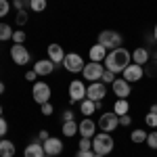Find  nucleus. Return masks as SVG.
Returning <instances> with one entry per match:
<instances>
[{"label": "nucleus", "mask_w": 157, "mask_h": 157, "mask_svg": "<svg viewBox=\"0 0 157 157\" xmlns=\"http://www.w3.org/2000/svg\"><path fill=\"white\" fill-rule=\"evenodd\" d=\"M2 92H4V84L0 82V94H2Z\"/></svg>", "instance_id": "a18cd8bd"}, {"label": "nucleus", "mask_w": 157, "mask_h": 157, "mask_svg": "<svg viewBox=\"0 0 157 157\" xmlns=\"http://www.w3.org/2000/svg\"><path fill=\"white\" fill-rule=\"evenodd\" d=\"M105 97H107V86L103 82H90L86 86V98H90L94 103H101Z\"/></svg>", "instance_id": "1a4fd4ad"}, {"label": "nucleus", "mask_w": 157, "mask_h": 157, "mask_svg": "<svg viewBox=\"0 0 157 157\" xmlns=\"http://www.w3.org/2000/svg\"><path fill=\"white\" fill-rule=\"evenodd\" d=\"M21 2H29V0H21Z\"/></svg>", "instance_id": "09e8293b"}, {"label": "nucleus", "mask_w": 157, "mask_h": 157, "mask_svg": "<svg viewBox=\"0 0 157 157\" xmlns=\"http://www.w3.org/2000/svg\"><path fill=\"white\" fill-rule=\"evenodd\" d=\"M23 4H25V2H21V0H13V6H15L17 11H25V9H23Z\"/></svg>", "instance_id": "79ce46f5"}, {"label": "nucleus", "mask_w": 157, "mask_h": 157, "mask_svg": "<svg viewBox=\"0 0 157 157\" xmlns=\"http://www.w3.org/2000/svg\"><path fill=\"white\" fill-rule=\"evenodd\" d=\"M130 63H132V52H128L124 46L109 50L105 61H103L105 69H109V71H113V73H124V69H126Z\"/></svg>", "instance_id": "f257e3e1"}, {"label": "nucleus", "mask_w": 157, "mask_h": 157, "mask_svg": "<svg viewBox=\"0 0 157 157\" xmlns=\"http://www.w3.org/2000/svg\"><path fill=\"white\" fill-rule=\"evenodd\" d=\"M80 149H82V151H90V149H92V138H80Z\"/></svg>", "instance_id": "72a5a7b5"}, {"label": "nucleus", "mask_w": 157, "mask_h": 157, "mask_svg": "<svg viewBox=\"0 0 157 157\" xmlns=\"http://www.w3.org/2000/svg\"><path fill=\"white\" fill-rule=\"evenodd\" d=\"M78 130H80V124L75 120L63 121V126H61V132H63V136H67V138H73V136L78 134Z\"/></svg>", "instance_id": "412c9836"}, {"label": "nucleus", "mask_w": 157, "mask_h": 157, "mask_svg": "<svg viewBox=\"0 0 157 157\" xmlns=\"http://www.w3.org/2000/svg\"><path fill=\"white\" fill-rule=\"evenodd\" d=\"M94 155V151L90 149V151H82V149H78V153H75V157H92Z\"/></svg>", "instance_id": "ea45409f"}, {"label": "nucleus", "mask_w": 157, "mask_h": 157, "mask_svg": "<svg viewBox=\"0 0 157 157\" xmlns=\"http://www.w3.org/2000/svg\"><path fill=\"white\" fill-rule=\"evenodd\" d=\"M98 44H103L107 50H113V48H120L121 44H124V38L115 29H103L98 34Z\"/></svg>", "instance_id": "7ed1b4c3"}, {"label": "nucleus", "mask_w": 157, "mask_h": 157, "mask_svg": "<svg viewBox=\"0 0 157 157\" xmlns=\"http://www.w3.org/2000/svg\"><path fill=\"white\" fill-rule=\"evenodd\" d=\"M145 124L149 126V128H153V130H157V113H147L145 115Z\"/></svg>", "instance_id": "cd10ccee"}, {"label": "nucleus", "mask_w": 157, "mask_h": 157, "mask_svg": "<svg viewBox=\"0 0 157 157\" xmlns=\"http://www.w3.org/2000/svg\"><path fill=\"white\" fill-rule=\"evenodd\" d=\"M113 80H115V73L109 71V69H105L103 78H101V82H103V84H113Z\"/></svg>", "instance_id": "473e14b6"}, {"label": "nucleus", "mask_w": 157, "mask_h": 157, "mask_svg": "<svg viewBox=\"0 0 157 157\" xmlns=\"http://www.w3.org/2000/svg\"><path fill=\"white\" fill-rule=\"evenodd\" d=\"M15 21H17V25H25V23H27V13H25V11H17Z\"/></svg>", "instance_id": "f704fd0d"}, {"label": "nucleus", "mask_w": 157, "mask_h": 157, "mask_svg": "<svg viewBox=\"0 0 157 157\" xmlns=\"http://www.w3.org/2000/svg\"><path fill=\"white\" fill-rule=\"evenodd\" d=\"M15 153H17L15 143L9 140V138H2L0 140V157H15Z\"/></svg>", "instance_id": "aec40b11"}, {"label": "nucleus", "mask_w": 157, "mask_h": 157, "mask_svg": "<svg viewBox=\"0 0 157 157\" xmlns=\"http://www.w3.org/2000/svg\"><path fill=\"white\" fill-rule=\"evenodd\" d=\"M147 147L153 149V151H157V130L149 132V136H147Z\"/></svg>", "instance_id": "c85d7f7f"}, {"label": "nucleus", "mask_w": 157, "mask_h": 157, "mask_svg": "<svg viewBox=\"0 0 157 157\" xmlns=\"http://www.w3.org/2000/svg\"><path fill=\"white\" fill-rule=\"evenodd\" d=\"M111 90H113V94H115L117 98H128L130 92H132V84L126 82L124 78H115L113 84H111Z\"/></svg>", "instance_id": "9b49d317"}, {"label": "nucleus", "mask_w": 157, "mask_h": 157, "mask_svg": "<svg viewBox=\"0 0 157 157\" xmlns=\"http://www.w3.org/2000/svg\"><path fill=\"white\" fill-rule=\"evenodd\" d=\"M42 147H44V153L50 157H57L63 153V140L61 138H55V136H50V138H46L44 143H42Z\"/></svg>", "instance_id": "ddd939ff"}, {"label": "nucleus", "mask_w": 157, "mask_h": 157, "mask_svg": "<svg viewBox=\"0 0 157 157\" xmlns=\"http://www.w3.org/2000/svg\"><path fill=\"white\" fill-rule=\"evenodd\" d=\"M103 73H105V65L103 63H94V61L86 63L84 69H82V75H84V80H88V82H101Z\"/></svg>", "instance_id": "423d86ee"}, {"label": "nucleus", "mask_w": 157, "mask_h": 157, "mask_svg": "<svg viewBox=\"0 0 157 157\" xmlns=\"http://www.w3.org/2000/svg\"><path fill=\"white\" fill-rule=\"evenodd\" d=\"M50 94H52V90H50V86L46 82H34L32 86V98L36 101L38 105H44V103H48L50 101Z\"/></svg>", "instance_id": "39448f33"}, {"label": "nucleus", "mask_w": 157, "mask_h": 157, "mask_svg": "<svg viewBox=\"0 0 157 157\" xmlns=\"http://www.w3.org/2000/svg\"><path fill=\"white\" fill-rule=\"evenodd\" d=\"M46 138H50V134L46 132V130H40V132H38V136H36V140H38V143H44Z\"/></svg>", "instance_id": "58836bf2"}, {"label": "nucleus", "mask_w": 157, "mask_h": 157, "mask_svg": "<svg viewBox=\"0 0 157 157\" xmlns=\"http://www.w3.org/2000/svg\"><path fill=\"white\" fill-rule=\"evenodd\" d=\"M115 147V140L109 132H97L92 136V151L98 155H109Z\"/></svg>", "instance_id": "f03ea898"}, {"label": "nucleus", "mask_w": 157, "mask_h": 157, "mask_svg": "<svg viewBox=\"0 0 157 157\" xmlns=\"http://www.w3.org/2000/svg\"><path fill=\"white\" fill-rule=\"evenodd\" d=\"M130 111V103H128V98H117L115 103H113V113H117V115H126Z\"/></svg>", "instance_id": "5701e85b"}, {"label": "nucleus", "mask_w": 157, "mask_h": 157, "mask_svg": "<svg viewBox=\"0 0 157 157\" xmlns=\"http://www.w3.org/2000/svg\"><path fill=\"white\" fill-rule=\"evenodd\" d=\"M132 124V117H130V113H126V115H120V126L121 128H128Z\"/></svg>", "instance_id": "e433bc0d"}, {"label": "nucleus", "mask_w": 157, "mask_h": 157, "mask_svg": "<svg viewBox=\"0 0 157 157\" xmlns=\"http://www.w3.org/2000/svg\"><path fill=\"white\" fill-rule=\"evenodd\" d=\"M143 69H145V75H149V78H155V75H157V59L149 61Z\"/></svg>", "instance_id": "a878e982"}, {"label": "nucleus", "mask_w": 157, "mask_h": 157, "mask_svg": "<svg viewBox=\"0 0 157 157\" xmlns=\"http://www.w3.org/2000/svg\"><path fill=\"white\" fill-rule=\"evenodd\" d=\"M92 157H105V155H98V153H94V155H92Z\"/></svg>", "instance_id": "49530a36"}, {"label": "nucleus", "mask_w": 157, "mask_h": 157, "mask_svg": "<svg viewBox=\"0 0 157 157\" xmlns=\"http://www.w3.org/2000/svg\"><path fill=\"white\" fill-rule=\"evenodd\" d=\"M29 9L34 13H42L46 9V0H29Z\"/></svg>", "instance_id": "bb28decb"}, {"label": "nucleus", "mask_w": 157, "mask_h": 157, "mask_svg": "<svg viewBox=\"0 0 157 157\" xmlns=\"http://www.w3.org/2000/svg\"><path fill=\"white\" fill-rule=\"evenodd\" d=\"M0 115H2V105H0Z\"/></svg>", "instance_id": "de8ad7c7"}, {"label": "nucleus", "mask_w": 157, "mask_h": 157, "mask_svg": "<svg viewBox=\"0 0 157 157\" xmlns=\"http://www.w3.org/2000/svg\"><path fill=\"white\" fill-rule=\"evenodd\" d=\"M84 65L86 63H84V59H82V55H78V52H67L65 59H63V67L69 73H82Z\"/></svg>", "instance_id": "0eeeda50"}, {"label": "nucleus", "mask_w": 157, "mask_h": 157, "mask_svg": "<svg viewBox=\"0 0 157 157\" xmlns=\"http://www.w3.org/2000/svg\"><path fill=\"white\" fill-rule=\"evenodd\" d=\"M13 34H15V29H13L9 23H0V42L13 40Z\"/></svg>", "instance_id": "b1692460"}, {"label": "nucleus", "mask_w": 157, "mask_h": 157, "mask_svg": "<svg viewBox=\"0 0 157 157\" xmlns=\"http://www.w3.org/2000/svg\"><path fill=\"white\" fill-rule=\"evenodd\" d=\"M94 111H97V103H94V101H90V98H84V101L80 103V113H82L84 117H90Z\"/></svg>", "instance_id": "4be33fe9"}, {"label": "nucleus", "mask_w": 157, "mask_h": 157, "mask_svg": "<svg viewBox=\"0 0 157 157\" xmlns=\"http://www.w3.org/2000/svg\"><path fill=\"white\" fill-rule=\"evenodd\" d=\"M151 113H157V105H151V109H149Z\"/></svg>", "instance_id": "c03bdc74"}, {"label": "nucleus", "mask_w": 157, "mask_h": 157, "mask_svg": "<svg viewBox=\"0 0 157 157\" xmlns=\"http://www.w3.org/2000/svg\"><path fill=\"white\" fill-rule=\"evenodd\" d=\"M6 132H9V124H6V120L0 115V138H4Z\"/></svg>", "instance_id": "c9c22d12"}, {"label": "nucleus", "mask_w": 157, "mask_h": 157, "mask_svg": "<svg viewBox=\"0 0 157 157\" xmlns=\"http://www.w3.org/2000/svg\"><path fill=\"white\" fill-rule=\"evenodd\" d=\"M25 32L23 29H15V34H13V44H25Z\"/></svg>", "instance_id": "c756f323"}, {"label": "nucleus", "mask_w": 157, "mask_h": 157, "mask_svg": "<svg viewBox=\"0 0 157 157\" xmlns=\"http://www.w3.org/2000/svg\"><path fill=\"white\" fill-rule=\"evenodd\" d=\"M97 130H98L97 124L90 120V117H84V120L80 121V130H78V134H80L82 138H92V136L97 134Z\"/></svg>", "instance_id": "2eb2a0df"}, {"label": "nucleus", "mask_w": 157, "mask_h": 157, "mask_svg": "<svg viewBox=\"0 0 157 157\" xmlns=\"http://www.w3.org/2000/svg\"><path fill=\"white\" fill-rule=\"evenodd\" d=\"M46 55H48L46 59H50L55 65H59V63H63V59H65V55H67V52L63 50V46H61V44L52 42V44H48V46H46Z\"/></svg>", "instance_id": "4468645a"}, {"label": "nucleus", "mask_w": 157, "mask_h": 157, "mask_svg": "<svg viewBox=\"0 0 157 157\" xmlns=\"http://www.w3.org/2000/svg\"><path fill=\"white\" fill-rule=\"evenodd\" d=\"M143 78H145V69H143L140 65H136V63H130V65L124 69V80H126V82H130V84L140 82Z\"/></svg>", "instance_id": "f8f14e48"}, {"label": "nucleus", "mask_w": 157, "mask_h": 157, "mask_svg": "<svg viewBox=\"0 0 157 157\" xmlns=\"http://www.w3.org/2000/svg\"><path fill=\"white\" fill-rule=\"evenodd\" d=\"M88 57H90V61H94V63H103L105 57H107V48L97 42V44H92V46L88 48Z\"/></svg>", "instance_id": "a211bd4d"}, {"label": "nucleus", "mask_w": 157, "mask_h": 157, "mask_svg": "<svg viewBox=\"0 0 157 157\" xmlns=\"http://www.w3.org/2000/svg\"><path fill=\"white\" fill-rule=\"evenodd\" d=\"M153 40L157 42V23H155V29H153Z\"/></svg>", "instance_id": "37998d69"}, {"label": "nucleus", "mask_w": 157, "mask_h": 157, "mask_svg": "<svg viewBox=\"0 0 157 157\" xmlns=\"http://www.w3.org/2000/svg\"><path fill=\"white\" fill-rule=\"evenodd\" d=\"M147 136H149V132H145V130H132V134H130V140L132 143H136V145H143V143H147Z\"/></svg>", "instance_id": "393cba45"}, {"label": "nucleus", "mask_w": 157, "mask_h": 157, "mask_svg": "<svg viewBox=\"0 0 157 157\" xmlns=\"http://www.w3.org/2000/svg\"><path fill=\"white\" fill-rule=\"evenodd\" d=\"M9 11H11V2H9V0H0V19L6 17Z\"/></svg>", "instance_id": "7c9ffc66"}, {"label": "nucleus", "mask_w": 157, "mask_h": 157, "mask_svg": "<svg viewBox=\"0 0 157 157\" xmlns=\"http://www.w3.org/2000/svg\"><path fill=\"white\" fill-rule=\"evenodd\" d=\"M149 61H151V52H149L145 46H138V48L132 50V63L140 65V67H145Z\"/></svg>", "instance_id": "f3484780"}, {"label": "nucleus", "mask_w": 157, "mask_h": 157, "mask_svg": "<svg viewBox=\"0 0 157 157\" xmlns=\"http://www.w3.org/2000/svg\"><path fill=\"white\" fill-rule=\"evenodd\" d=\"M38 78H40V75H38L34 69H29V71L25 73V80H27V82H38Z\"/></svg>", "instance_id": "4c0bfd02"}, {"label": "nucleus", "mask_w": 157, "mask_h": 157, "mask_svg": "<svg viewBox=\"0 0 157 157\" xmlns=\"http://www.w3.org/2000/svg\"><path fill=\"white\" fill-rule=\"evenodd\" d=\"M44 157H50V155H44Z\"/></svg>", "instance_id": "8fccbe9b"}, {"label": "nucleus", "mask_w": 157, "mask_h": 157, "mask_svg": "<svg viewBox=\"0 0 157 157\" xmlns=\"http://www.w3.org/2000/svg\"><path fill=\"white\" fill-rule=\"evenodd\" d=\"M97 126H98V130L101 132H113V130H117L120 128V115L117 113H113V111H105L101 117H98L97 121Z\"/></svg>", "instance_id": "20e7f679"}, {"label": "nucleus", "mask_w": 157, "mask_h": 157, "mask_svg": "<svg viewBox=\"0 0 157 157\" xmlns=\"http://www.w3.org/2000/svg\"><path fill=\"white\" fill-rule=\"evenodd\" d=\"M55 63L50 59H38L36 63H34V71L38 73V75H50V73L55 71Z\"/></svg>", "instance_id": "dca6fc26"}, {"label": "nucleus", "mask_w": 157, "mask_h": 157, "mask_svg": "<svg viewBox=\"0 0 157 157\" xmlns=\"http://www.w3.org/2000/svg\"><path fill=\"white\" fill-rule=\"evenodd\" d=\"M11 59L15 65H21V67H25L29 61H32V52L25 48L23 44H13L11 46Z\"/></svg>", "instance_id": "6e6552de"}, {"label": "nucleus", "mask_w": 157, "mask_h": 157, "mask_svg": "<svg viewBox=\"0 0 157 157\" xmlns=\"http://www.w3.org/2000/svg\"><path fill=\"white\" fill-rule=\"evenodd\" d=\"M73 120V111L71 109H65L63 111V121H71Z\"/></svg>", "instance_id": "a19ab883"}, {"label": "nucleus", "mask_w": 157, "mask_h": 157, "mask_svg": "<svg viewBox=\"0 0 157 157\" xmlns=\"http://www.w3.org/2000/svg\"><path fill=\"white\" fill-rule=\"evenodd\" d=\"M40 111H42V115H46V117H48V115H52V113H55V107H52V103H44V105H40Z\"/></svg>", "instance_id": "2f4dec72"}, {"label": "nucleus", "mask_w": 157, "mask_h": 157, "mask_svg": "<svg viewBox=\"0 0 157 157\" xmlns=\"http://www.w3.org/2000/svg\"><path fill=\"white\" fill-rule=\"evenodd\" d=\"M46 153H44V147H42V143H29V145L25 147L23 151V157H44Z\"/></svg>", "instance_id": "6ab92c4d"}, {"label": "nucleus", "mask_w": 157, "mask_h": 157, "mask_svg": "<svg viewBox=\"0 0 157 157\" xmlns=\"http://www.w3.org/2000/svg\"><path fill=\"white\" fill-rule=\"evenodd\" d=\"M86 98V84L82 80H73L69 84V103H82Z\"/></svg>", "instance_id": "9d476101"}]
</instances>
